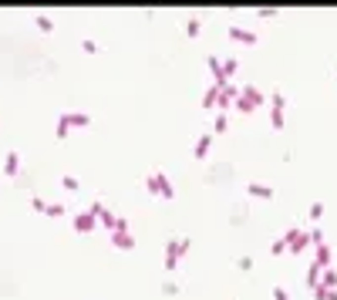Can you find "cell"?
I'll return each instance as SVG.
<instances>
[{
    "label": "cell",
    "instance_id": "6da1fadb",
    "mask_svg": "<svg viewBox=\"0 0 337 300\" xmlns=\"http://www.w3.org/2000/svg\"><path fill=\"white\" fill-rule=\"evenodd\" d=\"M75 226L81 229V233H91V229H94V213H81V216H75Z\"/></svg>",
    "mask_w": 337,
    "mask_h": 300
},
{
    "label": "cell",
    "instance_id": "7a4b0ae2",
    "mask_svg": "<svg viewBox=\"0 0 337 300\" xmlns=\"http://www.w3.org/2000/svg\"><path fill=\"white\" fill-rule=\"evenodd\" d=\"M17 169H20V159L10 152V155H7V162H3V172H7V175H17Z\"/></svg>",
    "mask_w": 337,
    "mask_h": 300
}]
</instances>
